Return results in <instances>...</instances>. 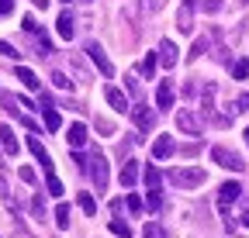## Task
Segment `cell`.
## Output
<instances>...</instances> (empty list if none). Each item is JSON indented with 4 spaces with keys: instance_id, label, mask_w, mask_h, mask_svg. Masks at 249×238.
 Segmentation results:
<instances>
[{
    "instance_id": "obj_1",
    "label": "cell",
    "mask_w": 249,
    "mask_h": 238,
    "mask_svg": "<svg viewBox=\"0 0 249 238\" xmlns=\"http://www.w3.org/2000/svg\"><path fill=\"white\" fill-rule=\"evenodd\" d=\"M87 162H90V176H93V183H97V190H107V183H111V166H107V159H104L101 152H93Z\"/></svg>"
},
{
    "instance_id": "obj_2",
    "label": "cell",
    "mask_w": 249,
    "mask_h": 238,
    "mask_svg": "<svg viewBox=\"0 0 249 238\" xmlns=\"http://www.w3.org/2000/svg\"><path fill=\"white\" fill-rule=\"evenodd\" d=\"M204 180H208L204 169H173V173H170V183H177V187H183V190L201 187Z\"/></svg>"
},
{
    "instance_id": "obj_3",
    "label": "cell",
    "mask_w": 249,
    "mask_h": 238,
    "mask_svg": "<svg viewBox=\"0 0 249 238\" xmlns=\"http://www.w3.org/2000/svg\"><path fill=\"white\" fill-rule=\"evenodd\" d=\"M211 159H214L218 166L232 169V173H242V166H246V162H242V159L232 152V148H225V145H214V148H211Z\"/></svg>"
},
{
    "instance_id": "obj_4",
    "label": "cell",
    "mask_w": 249,
    "mask_h": 238,
    "mask_svg": "<svg viewBox=\"0 0 249 238\" xmlns=\"http://www.w3.org/2000/svg\"><path fill=\"white\" fill-rule=\"evenodd\" d=\"M87 55H90V59H93V66H97V69H101V73H104V76H107V79H111V76H114V66H111V59H107V55H104V48H101V45H97V42H90V45H87Z\"/></svg>"
},
{
    "instance_id": "obj_5",
    "label": "cell",
    "mask_w": 249,
    "mask_h": 238,
    "mask_svg": "<svg viewBox=\"0 0 249 238\" xmlns=\"http://www.w3.org/2000/svg\"><path fill=\"white\" fill-rule=\"evenodd\" d=\"M239 193H242V187H239L235 180L222 183V187H218V211H222V214H229V204H232Z\"/></svg>"
},
{
    "instance_id": "obj_6",
    "label": "cell",
    "mask_w": 249,
    "mask_h": 238,
    "mask_svg": "<svg viewBox=\"0 0 249 238\" xmlns=\"http://www.w3.org/2000/svg\"><path fill=\"white\" fill-rule=\"evenodd\" d=\"M28 148H31V156H35V159L42 162V169H45V176H52V156L45 152V145H42V142H38L35 135H31V138H28Z\"/></svg>"
},
{
    "instance_id": "obj_7",
    "label": "cell",
    "mask_w": 249,
    "mask_h": 238,
    "mask_svg": "<svg viewBox=\"0 0 249 238\" xmlns=\"http://www.w3.org/2000/svg\"><path fill=\"white\" fill-rule=\"evenodd\" d=\"M156 107H160V111L173 107V83L170 79H160V86H156Z\"/></svg>"
},
{
    "instance_id": "obj_8",
    "label": "cell",
    "mask_w": 249,
    "mask_h": 238,
    "mask_svg": "<svg viewBox=\"0 0 249 238\" xmlns=\"http://www.w3.org/2000/svg\"><path fill=\"white\" fill-rule=\"evenodd\" d=\"M66 142H70V148H83V145H87V125L73 121L70 131H66Z\"/></svg>"
},
{
    "instance_id": "obj_9",
    "label": "cell",
    "mask_w": 249,
    "mask_h": 238,
    "mask_svg": "<svg viewBox=\"0 0 249 238\" xmlns=\"http://www.w3.org/2000/svg\"><path fill=\"white\" fill-rule=\"evenodd\" d=\"M160 63H163V69H173V66H177V45H173L170 38L160 42Z\"/></svg>"
},
{
    "instance_id": "obj_10",
    "label": "cell",
    "mask_w": 249,
    "mask_h": 238,
    "mask_svg": "<svg viewBox=\"0 0 249 238\" xmlns=\"http://www.w3.org/2000/svg\"><path fill=\"white\" fill-rule=\"evenodd\" d=\"M0 145H4V152H7V156H18V152H21V145H18L11 125H0Z\"/></svg>"
},
{
    "instance_id": "obj_11",
    "label": "cell",
    "mask_w": 249,
    "mask_h": 238,
    "mask_svg": "<svg viewBox=\"0 0 249 238\" xmlns=\"http://www.w3.org/2000/svg\"><path fill=\"white\" fill-rule=\"evenodd\" d=\"M104 97H107V104H111L114 111H121V114L128 111V100H124V94L118 90V86H111V83H107V86H104Z\"/></svg>"
},
{
    "instance_id": "obj_12",
    "label": "cell",
    "mask_w": 249,
    "mask_h": 238,
    "mask_svg": "<svg viewBox=\"0 0 249 238\" xmlns=\"http://www.w3.org/2000/svg\"><path fill=\"white\" fill-rule=\"evenodd\" d=\"M177 128H183V131L197 135V131H201V121H197V114H191V111H180V114H177Z\"/></svg>"
},
{
    "instance_id": "obj_13",
    "label": "cell",
    "mask_w": 249,
    "mask_h": 238,
    "mask_svg": "<svg viewBox=\"0 0 249 238\" xmlns=\"http://www.w3.org/2000/svg\"><path fill=\"white\" fill-rule=\"evenodd\" d=\"M152 156H156V159H170V156H173V138H170V135H160V138L152 142Z\"/></svg>"
},
{
    "instance_id": "obj_14",
    "label": "cell",
    "mask_w": 249,
    "mask_h": 238,
    "mask_svg": "<svg viewBox=\"0 0 249 238\" xmlns=\"http://www.w3.org/2000/svg\"><path fill=\"white\" fill-rule=\"evenodd\" d=\"M73 24H76V21H73V14H70V11H62V14H59V21H55L59 38H66V42H70V38H73V32H76Z\"/></svg>"
},
{
    "instance_id": "obj_15",
    "label": "cell",
    "mask_w": 249,
    "mask_h": 238,
    "mask_svg": "<svg viewBox=\"0 0 249 238\" xmlns=\"http://www.w3.org/2000/svg\"><path fill=\"white\" fill-rule=\"evenodd\" d=\"M135 180H139V162H135V159H128V162H124V169H121V187L135 190Z\"/></svg>"
},
{
    "instance_id": "obj_16",
    "label": "cell",
    "mask_w": 249,
    "mask_h": 238,
    "mask_svg": "<svg viewBox=\"0 0 249 238\" xmlns=\"http://www.w3.org/2000/svg\"><path fill=\"white\" fill-rule=\"evenodd\" d=\"M132 114H135V125H139L142 131H149V128H152V107L135 104V107H132Z\"/></svg>"
},
{
    "instance_id": "obj_17",
    "label": "cell",
    "mask_w": 249,
    "mask_h": 238,
    "mask_svg": "<svg viewBox=\"0 0 249 238\" xmlns=\"http://www.w3.org/2000/svg\"><path fill=\"white\" fill-rule=\"evenodd\" d=\"M156 63H160V52H149L142 63H139V73H142L145 79H152V76H156Z\"/></svg>"
},
{
    "instance_id": "obj_18",
    "label": "cell",
    "mask_w": 249,
    "mask_h": 238,
    "mask_svg": "<svg viewBox=\"0 0 249 238\" xmlns=\"http://www.w3.org/2000/svg\"><path fill=\"white\" fill-rule=\"evenodd\" d=\"M42 111H45V128H49V131H59V128H62V117H59L55 104H45Z\"/></svg>"
},
{
    "instance_id": "obj_19",
    "label": "cell",
    "mask_w": 249,
    "mask_h": 238,
    "mask_svg": "<svg viewBox=\"0 0 249 238\" xmlns=\"http://www.w3.org/2000/svg\"><path fill=\"white\" fill-rule=\"evenodd\" d=\"M0 200L7 204V211H14V214H18V200H14L11 187H7V176H0Z\"/></svg>"
},
{
    "instance_id": "obj_20",
    "label": "cell",
    "mask_w": 249,
    "mask_h": 238,
    "mask_svg": "<svg viewBox=\"0 0 249 238\" xmlns=\"http://www.w3.org/2000/svg\"><path fill=\"white\" fill-rule=\"evenodd\" d=\"M177 28L180 32H194V14H191V4H183L180 17H177Z\"/></svg>"
},
{
    "instance_id": "obj_21",
    "label": "cell",
    "mask_w": 249,
    "mask_h": 238,
    "mask_svg": "<svg viewBox=\"0 0 249 238\" xmlns=\"http://www.w3.org/2000/svg\"><path fill=\"white\" fill-rule=\"evenodd\" d=\"M18 79H21V83L28 86V90H38V76L31 73L28 66H18Z\"/></svg>"
},
{
    "instance_id": "obj_22",
    "label": "cell",
    "mask_w": 249,
    "mask_h": 238,
    "mask_svg": "<svg viewBox=\"0 0 249 238\" xmlns=\"http://www.w3.org/2000/svg\"><path fill=\"white\" fill-rule=\"evenodd\" d=\"M76 204H80V211H83L87 218L97 214V204H93V197H90V193H80V197H76Z\"/></svg>"
},
{
    "instance_id": "obj_23",
    "label": "cell",
    "mask_w": 249,
    "mask_h": 238,
    "mask_svg": "<svg viewBox=\"0 0 249 238\" xmlns=\"http://www.w3.org/2000/svg\"><path fill=\"white\" fill-rule=\"evenodd\" d=\"M52 218H55V224H59L62 231H66V228H70V207H66V204H59Z\"/></svg>"
},
{
    "instance_id": "obj_24",
    "label": "cell",
    "mask_w": 249,
    "mask_h": 238,
    "mask_svg": "<svg viewBox=\"0 0 249 238\" xmlns=\"http://www.w3.org/2000/svg\"><path fill=\"white\" fill-rule=\"evenodd\" d=\"M145 187L160 190V169H156V166H145Z\"/></svg>"
},
{
    "instance_id": "obj_25",
    "label": "cell",
    "mask_w": 249,
    "mask_h": 238,
    "mask_svg": "<svg viewBox=\"0 0 249 238\" xmlns=\"http://www.w3.org/2000/svg\"><path fill=\"white\" fill-rule=\"evenodd\" d=\"M111 231H114L118 238H132V228L124 224V221H111Z\"/></svg>"
},
{
    "instance_id": "obj_26",
    "label": "cell",
    "mask_w": 249,
    "mask_h": 238,
    "mask_svg": "<svg viewBox=\"0 0 249 238\" xmlns=\"http://www.w3.org/2000/svg\"><path fill=\"white\" fill-rule=\"evenodd\" d=\"M45 187H49V193H52V197H62V183L55 180V173H52V176H45Z\"/></svg>"
},
{
    "instance_id": "obj_27",
    "label": "cell",
    "mask_w": 249,
    "mask_h": 238,
    "mask_svg": "<svg viewBox=\"0 0 249 238\" xmlns=\"http://www.w3.org/2000/svg\"><path fill=\"white\" fill-rule=\"evenodd\" d=\"M232 76H235V79H246V76H249V63H246V59H239V63L232 66Z\"/></svg>"
},
{
    "instance_id": "obj_28",
    "label": "cell",
    "mask_w": 249,
    "mask_h": 238,
    "mask_svg": "<svg viewBox=\"0 0 249 238\" xmlns=\"http://www.w3.org/2000/svg\"><path fill=\"white\" fill-rule=\"evenodd\" d=\"M142 238H166V231H163L160 224H145V231H142Z\"/></svg>"
},
{
    "instance_id": "obj_29",
    "label": "cell",
    "mask_w": 249,
    "mask_h": 238,
    "mask_svg": "<svg viewBox=\"0 0 249 238\" xmlns=\"http://www.w3.org/2000/svg\"><path fill=\"white\" fill-rule=\"evenodd\" d=\"M21 28H24V32H31V35H38V21L31 17V14H24V17H21Z\"/></svg>"
},
{
    "instance_id": "obj_30",
    "label": "cell",
    "mask_w": 249,
    "mask_h": 238,
    "mask_svg": "<svg viewBox=\"0 0 249 238\" xmlns=\"http://www.w3.org/2000/svg\"><path fill=\"white\" fill-rule=\"evenodd\" d=\"M52 83L59 86V90H70V86H73V83L66 79V73H52Z\"/></svg>"
},
{
    "instance_id": "obj_31",
    "label": "cell",
    "mask_w": 249,
    "mask_h": 238,
    "mask_svg": "<svg viewBox=\"0 0 249 238\" xmlns=\"http://www.w3.org/2000/svg\"><path fill=\"white\" fill-rule=\"evenodd\" d=\"M160 204H163L160 190H149V211H160Z\"/></svg>"
},
{
    "instance_id": "obj_32",
    "label": "cell",
    "mask_w": 249,
    "mask_h": 238,
    "mask_svg": "<svg viewBox=\"0 0 249 238\" xmlns=\"http://www.w3.org/2000/svg\"><path fill=\"white\" fill-rule=\"evenodd\" d=\"M204 48H208V42L201 38V42H194V48L187 52V59H197V55H204Z\"/></svg>"
},
{
    "instance_id": "obj_33",
    "label": "cell",
    "mask_w": 249,
    "mask_h": 238,
    "mask_svg": "<svg viewBox=\"0 0 249 238\" xmlns=\"http://www.w3.org/2000/svg\"><path fill=\"white\" fill-rule=\"evenodd\" d=\"M97 131H101V135H114V121H104V117H97Z\"/></svg>"
},
{
    "instance_id": "obj_34",
    "label": "cell",
    "mask_w": 249,
    "mask_h": 238,
    "mask_svg": "<svg viewBox=\"0 0 249 238\" xmlns=\"http://www.w3.org/2000/svg\"><path fill=\"white\" fill-rule=\"evenodd\" d=\"M124 204H128V211H132V214H139V211H142V200H139L135 193H128V200H124Z\"/></svg>"
},
{
    "instance_id": "obj_35",
    "label": "cell",
    "mask_w": 249,
    "mask_h": 238,
    "mask_svg": "<svg viewBox=\"0 0 249 238\" xmlns=\"http://www.w3.org/2000/svg\"><path fill=\"white\" fill-rule=\"evenodd\" d=\"M201 7H204L208 14H214V11H222V0H201Z\"/></svg>"
},
{
    "instance_id": "obj_36",
    "label": "cell",
    "mask_w": 249,
    "mask_h": 238,
    "mask_svg": "<svg viewBox=\"0 0 249 238\" xmlns=\"http://www.w3.org/2000/svg\"><path fill=\"white\" fill-rule=\"evenodd\" d=\"M18 173H21V180H24V183H35V169H31V166H21Z\"/></svg>"
},
{
    "instance_id": "obj_37",
    "label": "cell",
    "mask_w": 249,
    "mask_h": 238,
    "mask_svg": "<svg viewBox=\"0 0 249 238\" xmlns=\"http://www.w3.org/2000/svg\"><path fill=\"white\" fill-rule=\"evenodd\" d=\"M31 211H35L38 218H45V204H42V197H35V200H31Z\"/></svg>"
},
{
    "instance_id": "obj_38",
    "label": "cell",
    "mask_w": 249,
    "mask_h": 238,
    "mask_svg": "<svg viewBox=\"0 0 249 238\" xmlns=\"http://www.w3.org/2000/svg\"><path fill=\"white\" fill-rule=\"evenodd\" d=\"M0 55H11V59H14V55H21V52H18L14 45H7V42H0Z\"/></svg>"
},
{
    "instance_id": "obj_39",
    "label": "cell",
    "mask_w": 249,
    "mask_h": 238,
    "mask_svg": "<svg viewBox=\"0 0 249 238\" xmlns=\"http://www.w3.org/2000/svg\"><path fill=\"white\" fill-rule=\"evenodd\" d=\"M145 7H149V11H163L166 0H145Z\"/></svg>"
},
{
    "instance_id": "obj_40",
    "label": "cell",
    "mask_w": 249,
    "mask_h": 238,
    "mask_svg": "<svg viewBox=\"0 0 249 238\" xmlns=\"http://www.w3.org/2000/svg\"><path fill=\"white\" fill-rule=\"evenodd\" d=\"M235 111H249V94H242V97L235 100Z\"/></svg>"
},
{
    "instance_id": "obj_41",
    "label": "cell",
    "mask_w": 249,
    "mask_h": 238,
    "mask_svg": "<svg viewBox=\"0 0 249 238\" xmlns=\"http://www.w3.org/2000/svg\"><path fill=\"white\" fill-rule=\"evenodd\" d=\"M14 11V0H0V14H11Z\"/></svg>"
},
{
    "instance_id": "obj_42",
    "label": "cell",
    "mask_w": 249,
    "mask_h": 238,
    "mask_svg": "<svg viewBox=\"0 0 249 238\" xmlns=\"http://www.w3.org/2000/svg\"><path fill=\"white\" fill-rule=\"evenodd\" d=\"M242 228H249V211H242Z\"/></svg>"
},
{
    "instance_id": "obj_43",
    "label": "cell",
    "mask_w": 249,
    "mask_h": 238,
    "mask_svg": "<svg viewBox=\"0 0 249 238\" xmlns=\"http://www.w3.org/2000/svg\"><path fill=\"white\" fill-rule=\"evenodd\" d=\"M35 4H38V7H49V0H35Z\"/></svg>"
},
{
    "instance_id": "obj_44",
    "label": "cell",
    "mask_w": 249,
    "mask_h": 238,
    "mask_svg": "<svg viewBox=\"0 0 249 238\" xmlns=\"http://www.w3.org/2000/svg\"><path fill=\"white\" fill-rule=\"evenodd\" d=\"M246 145H249V128H246Z\"/></svg>"
},
{
    "instance_id": "obj_45",
    "label": "cell",
    "mask_w": 249,
    "mask_h": 238,
    "mask_svg": "<svg viewBox=\"0 0 249 238\" xmlns=\"http://www.w3.org/2000/svg\"><path fill=\"white\" fill-rule=\"evenodd\" d=\"M62 4H70V0H62Z\"/></svg>"
},
{
    "instance_id": "obj_46",
    "label": "cell",
    "mask_w": 249,
    "mask_h": 238,
    "mask_svg": "<svg viewBox=\"0 0 249 238\" xmlns=\"http://www.w3.org/2000/svg\"><path fill=\"white\" fill-rule=\"evenodd\" d=\"M242 4H249V0H242Z\"/></svg>"
}]
</instances>
